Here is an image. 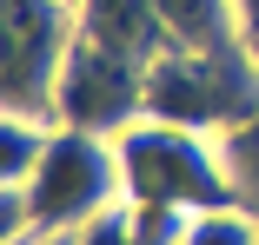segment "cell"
<instances>
[{
  "label": "cell",
  "mask_w": 259,
  "mask_h": 245,
  "mask_svg": "<svg viewBox=\"0 0 259 245\" xmlns=\"http://www.w3.org/2000/svg\"><path fill=\"white\" fill-rule=\"evenodd\" d=\"M80 33L126 53V60H140V67L173 53V27L160 20L153 0H80Z\"/></svg>",
  "instance_id": "cell-6"
},
{
  "label": "cell",
  "mask_w": 259,
  "mask_h": 245,
  "mask_svg": "<svg viewBox=\"0 0 259 245\" xmlns=\"http://www.w3.org/2000/svg\"><path fill=\"white\" fill-rule=\"evenodd\" d=\"M133 119H146V67L80 33L67 53V73H60V93H54V126L120 139Z\"/></svg>",
  "instance_id": "cell-5"
},
{
  "label": "cell",
  "mask_w": 259,
  "mask_h": 245,
  "mask_svg": "<svg viewBox=\"0 0 259 245\" xmlns=\"http://www.w3.org/2000/svg\"><path fill=\"white\" fill-rule=\"evenodd\" d=\"M113 146H120V172H126L133 206H166L186 219L213 212V206H239L213 133H193L173 119H133Z\"/></svg>",
  "instance_id": "cell-1"
},
{
  "label": "cell",
  "mask_w": 259,
  "mask_h": 245,
  "mask_svg": "<svg viewBox=\"0 0 259 245\" xmlns=\"http://www.w3.org/2000/svg\"><path fill=\"white\" fill-rule=\"evenodd\" d=\"M220 159H226V179H233V192H239V206L259 212V113L220 133Z\"/></svg>",
  "instance_id": "cell-9"
},
{
  "label": "cell",
  "mask_w": 259,
  "mask_h": 245,
  "mask_svg": "<svg viewBox=\"0 0 259 245\" xmlns=\"http://www.w3.org/2000/svg\"><path fill=\"white\" fill-rule=\"evenodd\" d=\"M252 113H259V60L246 53V40L213 46V53L173 46L146 67V119H173L220 139Z\"/></svg>",
  "instance_id": "cell-3"
},
{
  "label": "cell",
  "mask_w": 259,
  "mask_h": 245,
  "mask_svg": "<svg viewBox=\"0 0 259 245\" xmlns=\"http://www.w3.org/2000/svg\"><path fill=\"white\" fill-rule=\"evenodd\" d=\"M239 7V40H246V53L259 60V0H233Z\"/></svg>",
  "instance_id": "cell-12"
},
{
  "label": "cell",
  "mask_w": 259,
  "mask_h": 245,
  "mask_svg": "<svg viewBox=\"0 0 259 245\" xmlns=\"http://www.w3.org/2000/svg\"><path fill=\"white\" fill-rule=\"evenodd\" d=\"M160 20L173 27V46H193V53H213V46L239 40V7L233 0H153Z\"/></svg>",
  "instance_id": "cell-7"
},
{
  "label": "cell",
  "mask_w": 259,
  "mask_h": 245,
  "mask_svg": "<svg viewBox=\"0 0 259 245\" xmlns=\"http://www.w3.org/2000/svg\"><path fill=\"white\" fill-rule=\"evenodd\" d=\"M33 245H73V232H60V238H33Z\"/></svg>",
  "instance_id": "cell-13"
},
{
  "label": "cell",
  "mask_w": 259,
  "mask_h": 245,
  "mask_svg": "<svg viewBox=\"0 0 259 245\" xmlns=\"http://www.w3.org/2000/svg\"><path fill=\"white\" fill-rule=\"evenodd\" d=\"M47 139H54V119H27V113H7L0 119V186H27Z\"/></svg>",
  "instance_id": "cell-8"
},
{
  "label": "cell",
  "mask_w": 259,
  "mask_h": 245,
  "mask_svg": "<svg viewBox=\"0 0 259 245\" xmlns=\"http://www.w3.org/2000/svg\"><path fill=\"white\" fill-rule=\"evenodd\" d=\"M80 40V0H7L0 14V113L54 119V93Z\"/></svg>",
  "instance_id": "cell-4"
},
{
  "label": "cell",
  "mask_w": 259,
  "mask_h": 245,
  "mask_svg": "<svg viewBox=\"0 0 259 245\" xmlns=\"http://www.w3.org/2000/svg\"><path fill=\"white\" fill-rule=\"evenodd\" d=\"M27 199V232L33 238H60L80 232L87 219L126 206V172H120V146L107 133H80V126H54L47 153L33 166V179L20 186Z\"/></svg>",
  "instance_id": "cell-2"
},
{
  "label": "cell",
  "mask_w": 259,
  "mask_h": 245,
  "mask_svg": "<svg viewBox=\"0 0 259 245\" xmlns=\"http://www.w3.org/2000/svg\"><path fill=\"white\" fill-rule=\"evenodd\" d=\"M73 245H140V225H133V206H113L73 232Z\"/></svg>",
  "instance_id": "cell-11"
},
{
  "label": "cell",
  "mask_w": 259,
  "mask_h": 245,
  "mask_svg": "<svg viewBox=\"0 0 259 245\" xmlns=\"http://www.w3.org/2000/svg\"><path fill=\"white\" fill-rule=\"evenodd\" d=\"M180 245H259V212H252V206H213V212H193Z\"/></svg>",
  "instance_id": "cell-10"
}]
</instances>
